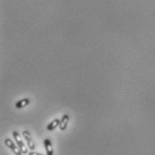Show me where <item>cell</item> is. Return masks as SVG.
Segmentation results:
<instances>
[{
	"mask_svg": "<svg viewBox=\"0 0 155 155\" xmlns=\"http://www.w3.org/2000/svg\"><path fill=\"white\" fill-rule=\"evenodd\" d=\"M28 155H44V154H41V153H35V152H33V151H31Z\"/></svg>",
	"mask_w": 155,
	"mask_h": 155,
	"instance_id": "cell-8",
	"label": "cell"
},
{
	"mask_svg": "<svg viewBox=\"0 0 155 155\" xmlns=\"http://www.w3.org/2000/svg\"><path fill=\"white\" fill-rule=\"evenodd\" d=\"M31 103V99L30 98H23L21 99L20 101H18L15 104V107L17 109H21L25 106H27L29 104Z\"/></svg>",
	"mask_w": 155,
	"mask_h": 155,
	"instance_id": "cell-6",
	"label": "cell"
},
{
	"mask_svg": "<svg viewBox=\"0 0 155 155\" xmlns=\"http://www.w3.org/2000/svg\"><path fill=\"white\" fill-rule=\"evenodd\" d=\"M5 144L15 153V155H21L22 154V153H21V151L20 150V148L18 147V145H16L15 143L12 141V140L10 139V138H6V139L5 140Z\"/></svg>",
	"mask_w": 155,
	"mask_h": 155,
	"instance_id": "cell-2",
	"label": "cell"
},
{
	"mask_svg": "<svg viewBox=\"0 0 155 155\" xmlns=\"http://www.w3.org/2000/svg\"><path fill=\"white\" fill-rule=\"evenodd\" d=\"M22 137L24 140L27 142V144L29 146V149H31V151H34L36 149V146H35V143H33L32 138H31V133L28 131V130H23L22 132Z\"/></svg>",
	"mask_w": 155,
	"mask_h": 155,
	"instance_id": "cell-3",
	"label": "cell"
},
{
	"mask_svg": "<svg viewBox=\"0 0 155 155\" xmlns=\"http://www.w3.org/2000/svg\"><path fill=\"white\" fill-rule=\"evenodd\" d=\"M60 122H61V120H59V119H55V120H54L52 122H50L49 124L47 125V129L48 130V131H52V130H54V128H56L57 127H59Z\"/></svg>",
	"mask_w": 155,
	"mask_h": 155,
	"instance_id": "cell-7",
	"label": "cell"
},
{
	"mask_svg": "<svg viewBox=\"0 0 155 155\" xmlns=\"http://www.w3.org/2000/svg\"><path fill=\"white\" fill-rule=\"evenodd\" d=\"M13 137H14V138L15 140L18 147H19L20 150L21 151V153H22L23 154H28V153H28V150H27V148H26V146H25V144H24V142L21 140V137L20 134H19L17 131H14V132H13Z\"/></svg>",
	"mask_w": 155,
	"mask_h": 155,
	"instance_id": "cell-1",
	"label": "cell"
},
{
	"mask_svg": "<svg viewBox=\"0 0 155 155\" xmlns=\"http://www.w3.org/2000/svg\"><path fill=\"white\" fill-rule=\"evenodd\" d=\"M44 146H45V150H46V152H47V155H54L53 144H52V142H51L50 140H44Z\"/></svg>",
	"mask_w": 155,
	"mask_h": 155,
	"instance_id": "cell-5",
	"label": "cell"
},
{
	"mask_svg": "<svg viewBox=\"0 0 155 155\" xmlns=\"http://www.w3.org/2000/svg\"><path fill=\"white\" fill-rule=\"evenodd\" d=\"M69 120H70V117H69V115L68 114H63L62 117V119H61V122H60V125H59V128H60V130H62V131H64L66 128H67V126H68V122H69Z\"/></svg>",
	"mask_w": 155,
	"mask_h": 155,
	"instance_id": "cell-4",
	"label": "cell"
}]
</instances>
